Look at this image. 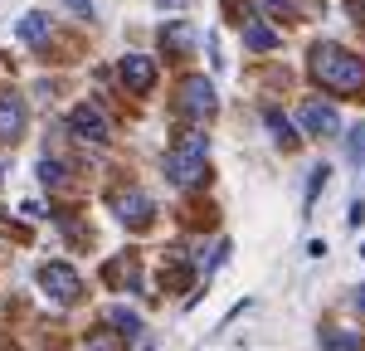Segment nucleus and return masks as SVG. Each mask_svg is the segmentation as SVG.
Masks as SVG:
<instances>
[{
    "instance_id": "obj_1",
    "label": "nucleus",
    "mask_w": 365,
    "mask_h": 351,
    "mask_svg": "<svg viewBox=\"0 0 365 351\" xmlns=\"http://www.w3.org/2000/svg\"><path fill=\"white\" fill-rule=\"evenodd\" d=\"M312 78L331 88L341 98H361L365 93V58L341 49V44H317L312 49Z\"/></svg>"
},
{
    "instance_id": "obj_6",
    "label": "nucleus",
    "mask_w": 365,
    "mask_h": 351,
    "mask_svg": "<svg viewBox=\"0 0 365 351\" xmlns=\"http://www.w3.org/2000/svg\"><path fill=\"white\" fill-rule=\"evenodd\" d=\"M113 215L122 220V225H151V215H156V205H151V195L146 190H137V185H122V190H113Z\"/></svg>"
},
{
    "instance_id": "obj_21",
    "label": "nucleus",
    "mask_w": 365,
    "mask_h": 351,
    "mask_svg": "<svg viewBox=\"0 0 365 351\" xmlns=\"http://www.w3.org/2000/svg\"><path fill=\"white\" fill-rule=\"evenodd\" d=\"M356 312L365 317V288H356Z\"/></svg>"
},
{
    "instance_id": "obj_10",
    "label": "nucleus",
    "mask_w": 365,
    "mask_h": 351,
    "mask_svg": "<svg viewBox=\"0 0 365 351\" xmlns=\"http://www.w3.org/2000/svg\"><path fill=\"white\" fill-rule=\"evenodd\" d=\"M49 34H54V20H49L44 10H29L25 20H20V39H25V44H44Z\"/></svg>"
},
{
    "instance_id": "obj_19",
    "label": "nucleus",
    "mask_w": 365,
    "mask_h": 351,
    "mask_svg": "<svg viewBox=\"0 0 365 351\" xmlns=\"http://www.w3.org/2000/svg\"><path fill=\"white\" fill-rule=\"evenodd\" d=\"M58 5H68L78 20H93V0H58Z\"/></svg>"
},
{
    "instance_id": "obj_5",
    "label": "nucleus",
    "mask_w": 365,
    "mask_h": 351,
    "mask_svg": "<svg viewBox=\"0 0 365 351\" xmlns=\"http://www.w3.org/2000/svg\"><path fill=\"white\" fill-rule=\"evenodd\" d=\"M39 288L49 292L58 307H68V302L83 297V278H78L68 263H44V268H39Z\"/></svg>"
},
{
    "instance_id": "obj_20",
    "label": "nucleus",
    "mask_w": 365,
    "mask_h": 351,
    "mask_svg": "<svg viewBox=\"0 0 365 351\" xmlns=\"http://www.w3.org/2000/svg\"><path fill=\"white\" fill-rule=\"evenodd\" d=\"M268 10H278V15H287V10H297V0H263Z\"/></svg>"
},
{
    "instance_id": "obj_16",
    "label": "nucleus",
    "mask_w": 365,
    "mask_h": 351,
    "mask_svg": "<svg viewBox=\"0 0 365 351\" xmlns=\"http://www.w3.org/2000/svg\"><path fill=\"white\" fill-rule=\"evenodd\" d=\"M83 351H122V337L117 332H93Z\"/></svg>"
},
{
    "instance_id": "obj_4",
    "label": "nucleus",
    "mask_w": 365,
    "mask_h": 351,
    "mask_svg": "<svg viewBox=\"0 0 365 351\" xmlns=\"http://www.w3.org/2000/svg\"><path fill=\"white\" fill-rule=\"evenodd\" d=\"M68 137H78V142H88V146H103L113 137V122H108V113H103L98 103H78V108L68 113Z\"/></svg>"
},
{
    "instance_id": "obj_23",
    "label": "nucleus",
    "mask_w": 365,
    "mask_h": 351,
    "mask_svg": "<svg viewBox=\"0 0 365 351\" xmlns=\"http://www.w3.org/2000/svg\"><path fill=\"white\" fill-rule=\"evenodd\" d=\"M0 180H5V161H0Z\"/></svg>"
},
{
    "instance_id": "obj_3",
    "label": "nucleus",
    "mask_w": 365,
    "mask_h": 351,
    "mask_svg": "<svg viewBox=\"0 0 365 351\" xmlns=\"http://www.w3.org/2000/svg\"><path fill=\"white\" fill-rule=\"evenodd\" d=\"M180 103H175V113L190 117V122H205V117L215 113V83L205 78V73H190V78H180Z\"/></svg>"
},
{
    "instance_id": "obj_14",
    "label": "nucleus",
    "mask_w": 365,
    "mask_h": 351,
    "mask_svg": "<svg viewBox=\"0 0 365 351\" xmlns=\"http://www.w3.org/2000/svg\"><path fill=\"white\" fill-rule=\"evenodd\" d=\"M244 44H249V49H278V34L268 25H249L244 29Z\"/></svg>"
},
{
    "instance_id": "obj_7",
    "label": "nucleus",
    "mask_w": 365,
    "mask_h": 351,
    "mask_svg": "<svg viewBox=\"0 0 365 351\" xmlns=\"http://www.w3.org/2000/svg\"><path fill=\"white\" fill-rule=\"evenodd\" d=\"M297 122H302L307 137H341V113L331 103H322V98H307L302 113H297Z\"/></svg>"
},
{
    "instance_id": "obj_15",
    "label": "nucleus",
    "mask_w": 365,
    "mask_h": 351,
    "mask_svg": "<svg viewBox=\"0 0 365 351\" xmlns=\"http://www.w3.org/2000/svg\"><path fill=\"white\" fill-rule=\"evenodd\" d=\"M263 122H268V127L278 132V142H297V137H292V122H287L278 108H268V113H263Z\"/></svg>"
},
{
    "instance_id": "obj_18",
    "label": "nucleus",
    "mask_w": 365,
    "mask_h": 351,
    "mask_svg": "<svg viewBox=\"0 0 365 351\" xmlns=\"http://www.w3.org/2000/svg\"><path fill=\"white\" fill-rule=\"evenodd\" d=\"M331 176V166H312V180H307V205L317 200V190H322V180Z\"/></svg>"
},
{
    "instance_id": "obj_17",
    "label": "nucleus",
    "mask_w": 365,
    "mask_h": 351,
    "mask_svg": "<svg viewBox=\"0 0 365 351\" xmlns=\"http://www.w3.org/2000/svg\"><path fill=\"white\" fill-rule=\"evenodd\" d=\"M39 180H44V185H63V161L44 156V161H39Z\"/></svg>"
},
{
    "instance_id": "obj_2",
    "label": "nucleus",
    "mask_w": 365,
    "mask_h": 351,
    "mask_svg": "<svg viewBox=\"0 0 365 351\" xmlns=\"http://www.w3.org/2000/svg\"><path fill=\"white\" fill-rule=\"evenodd\" d=\"M205 176H210V137L190 132L180 146L166 151V180L180 190H195V185H205Z\"/></svg>"
},
{
    "instance_id": "obj_9",
    "label": "nucleus",
    "mask_w": 365,
    "mask_h": 351,
    "mask_svg": "<svg viewBox=\"0 0 365 351\" xmlns=\"http://www.w3.org/2000/svg\"><path fill=\"white\" fill-rule=\"evenodd\" d=\"M25 98L20 93H0V137L10 142V137H20L25 132Z\"/></svg>"
},
{
    "instance_id": "obj_8",
    "label": "nucleus",
    "mask_w": 365,
    "mask_h": 351,
    "mask_svg": "<svg viewBox=\"0 0 365 351\" xmlns=\"http://www.w3.org/2000/svg\"><path fill=\"white\" fill-rule=\"evenodd\" d=\"M117 73H122V83L132 88V93H151V88H156V58L151 54H127L117 63Z\"/></svg>"
},
{
    "instance_id": "obj_22",
    "label": "nucleus",
    "mask_w": 365,
    "mask_h": 351,
    "mask_svg": "<svg viewBox=\"0 0 365 351\" xmlns=\"http://www.w3.org/2000/svg\"><path fill=\"white\" fill-rule=\"evenodd\" d=\"M161 5H185V0H161Z\"/></svg>"
},
{
    "instance_id": "obj_12",
    "label": "nucleus",
    "mask_w": 365,
    "mask_h": 351,
    "mask_svg": "<svg viewBox=\"0 0 365 351\" xmlns=\"http://www.w3.org/2000/svg\"><path fill=\"white\" fill-rule=\"evenodd\" d=\"M108 322L117 327V337H141V317L132 312V307H113V312H108Z\"/></svg>"
},
{
    "instance_id": "obj_11",
    "label": "nucleus",
    "mask_w": 365,
    "mask_h": 351,
    "mask_svg": "<svg viewBox=\"0 0 365 351\" xmlns=\"http://www.w3.org/2000/svg\"><path fill=\"white\" fill-rule=\"evenodd\" d=\"M322 351H365V337H361V332L336 327V332H327V337H322Z\"/></svg>"
},
{
    "instance_id": "obj_13",
    "label": "nucleus",
    "mask_w": 365,
    "mask_h": 351,
    "mask_svg": "<svg viewBox=\"0 0 365 351\" xmlns=\"http://www.w3.org/2000/svg\"><path fill=\"white\" fill-rule=\"evenodd\" d=\"M161 44H166V49H175V54H185V49H190V25H185V20L166 25V29H161Z\"/></svg>"
}]
</instances>
